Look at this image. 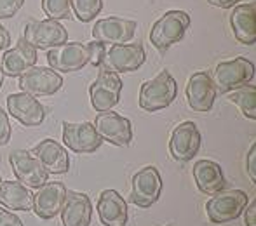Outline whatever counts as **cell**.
Instances as JSON below:
<instances>
[{
	"label": "cell",
	"mask_w": 256,
	"mask_h": 226,
	"mask_svg": "<svg viewBox=\"0 0 256 226\" xmlns=\"http://www.w3.org/2000/svg\"><path fill=\"white\" fill-rule=\"evenodd\" d=\"M230 26L234 37L244 45H253L256 42V5L253 2L239 3L230 14Z\"/></svg>",
	"instance_id": "obj_22"
},
{
	"label": "cell",
	"mask_w": 256,
	"mask_h": 226,
	"mask_svg": "<svg viewBox=\"0 0 256 226\" xmlns=\"http://www.w3.org/2000/svg\"><path fill=\"white\" fill-rule=\"evenodd\" d=\"M0 183H2V178H0Z\"/></svg>",
	"instance_id": "obj_38"
},
{
	"label": "cell",
	"mask_w": 256,
	"mask_h": 226,
	"mask_svg": "<svg viewBox=\"0 0 256 226\" xmlns=\"http://www.w3.org/2000/svg\"><path fill=\"white\" fill-rule=\"evenodd\" d=\"M37 59H38L37 49L32 47V45L21 37L12 49L4 52L0 68H2L4 75H7V77H20V75H23L26 70H30L32 66H35Z\"/></svg>",
	"instance_id": "obj_19"
},
{
	"label": "cell",
	"mask_w": 256,
	"mask_h": 226,
	"mask_svg": "<svg viewBox=\"0 0 256 226\" xmlns=\"http://www.w3.org/2000/svg\"><path fill=\"white\" fill-rule=\"evenodd\" d=\"M32 155L40 162L48 174H66L70 169V159L64 146L54 139H42L34 150Z\"/></svg>",
	"instance_id": "obj_20"
},
{
	"label": "cell",
	"mask_w": 256,
	"mask_h": 226,
	"mask_svg": "<svg viewBox=\"0 0 256 226\" xmlns=\"http://www.w3.org/2000/svg\"><path fill=\"white\" fill-rule=\"evenodd\" d=\"M42 10L48 16V19H72V0H42Z\"/></svg>",
	"instance_id": "obj_27"
},
{
	"label": "cell",
	"mask_w": 256,
	"mask_h": 226,
	"mask_svg": "<svg viewBox=\"0 0 256 226\" xmlns=\"http://www.w3.org/2000/svg\"><path fill=\"white\" fill-rule=\"evenodd\" d=\"M10 124H9V115L0 108V146H6L10 139Z\"/></svg>",
	"instance_id": "obj_31"
},
{
	"label": "cell",
	"mask_w": 256,
	"mask_h": 226,
	"mask_svg": "<svg viewBox=\"0 0 256 226\" xmlns=\"http://www.w3.org/2000/svg\"><path fill=\"white\" fill-rule=\"evenodd\" d=\"M9 164L18 181L28 188L37 190L38 186L48 183L49 174L28 150H14L9 155Z\"/></svg>",
	"instance_id": "obj_13"
},
{
	"label": "cell",
	"mask_w": 256,
	"mask_h": 226,
	"mask_svg": "<svg viewBox=\"0 0 256 226\" xmlns=\"http://www.w3.org/2000/svg\"><path fill=\"white\" fill-rule=\"evenodd\" d=\"M190 28V16L185 10H168L154 23L150 42L157 51H166L185 37Z\"/></svg>",
	"instance_id": "obj_3"
},
{
	"label": "cell",
	"mask_w": 256,
	"mask_h": 226,
	"mask_svg": "<svg viewBox=\"0 0 256 226\" xmlns=\"http://www.w3.org/2000/svg\"><path fill=\"white\" fill-rule=\"evenodd\" d=\"M20 89L32 96H51L63 85V78L52 68L32 66L23 75H20Z\"/></svg>",
	"instance_id": "obj_11"
},
{
	"label": "cell",
	"mask_w": 256,
	"mask_h": 226,
	"mask_svg": "<svg viewBox=\"0 0 256 226\" xmlns=\"http://www.w3.org/2000/svg\"><path fill=\"white\" fill-rule=\"evenodd\" d=\"M34 195L20 181L0 183V204L10 211H32Z\"/></svg>",
	"instance_id": "obj_25"
},
{
	"label": "cell",
	"mask_w": 256,
	"mask_h": 226,
	"mask_svg": "<svg viewBox=\"0 0 256 226\" xmlns=\"http://www.w3.org/2000/svg\"><path fill=\"white\" fill-rule=\"evenodd\" d=\"M4 77H6V75H4L2 68H0V87H2V84H4Z\"/></svg>",
	"instance_id": "obj_37"
},
{
	"label": "cell",
	"mask_w": 256,
	"mask_h": 226,
	"mask_svg": "<svg viewBox=\"0 0 256 226\" xmlns=\"http://www.w3.org/2000/svg\"><path fill=\"white\" fill-rule=\"evenodd\" d=\"M10 44V33L9 30H6V28L0 24V51H4V49H7Z\"/></svg>",
	"instance_id": "obj_36"
},
{
	"label": "cell",
	"mask_w": 256,
	"mask_h": 226,
	"mask_svg": "<svg viewBox=\"0 0 256 226\" xmlns=\"http://www.w3.org/2000/svg\"><path fill=\"white\" fill-rule=\"evenodd\" d=\"M23 38L35 49H52L61 44H66L68 31L60 21L54 19H42V21H30L24 26Z\"/></svg>",
	"instance_id": "obj_6"
},
{
	"label": "cell",
	"mask_w": 256,
	"mask_h": 226,
	"mask_svg": "<svg viewBox=\"0 0 256 226\" xmlns=\"http://www.w3.org/2000/svg\"><path fill=\"white\" fill-rule=\"evenodd\" d=\"M186 101L194 112H209L214 105L216 89L212 84V78L206 71H196L190 75L186 84Z\"/></svg>",
	"instance_id": "obj_18"
},
{
	"label": "cell",
	"mask_w": 256,
	"mask_h": 226,
	"mask_svg": "<svg viewBox=\"0 0 256 226\" xmlns=\"http://www.w3.org/2000/svg\"><path fill=\"white\" fill-rule=\"evenodd\" d=\"M136 21L124 19L118 16H108L104 19H98L92 26V38L102 44H128L134 38Z\"/></svg>",
	"instance_id": "obj_12"
},
{
	"label": "cell",
	"mask_w": 256,
	"mask_h": 226,
	"mask_svg": "<svg viewBox=\"0 0 256 226\" xmlns=\"http://www.w3.org/2000/svg\"><path fill=\"white\" fill-rule=\"evenodd\" d=\"M239 2H244V0H208L209 5L218 7V9H230Z\"/></svg>",
	"instance_id": "obj_34"
},
{
	"label": "cell",
	"mask_w": 256,
	"mask_h": 226,
	"mask_svg": "<svg viewBox=\"0 0 256 226\" xmlns=\"http://www.w3.org/2000/svg\"><path fill=\"white\" fill-rule=\"evenodd\" d=\"M253 78L254 64L248 57L237 56L216 64L214 73H212V84H214L216 94H226V92L237 91L248 85Z\"/></svg>",
	"instance_id": "obj_1"
},
{
	"label": "cell",
	"mask_w": 256,
	"mask_h": 226,
	"mask_svg": "<svg viewBox=\"0 0 256 226\" xmlns=\"http://www.w3.org/2000/svg\"><path fill=\"white\" fill-rule=\"evenodd\" d=\"M63 226H89L92 220V204L86 193L66 192V199L61 207Z\"/></svg>",
	"instance_id": "obj_21"
},
{
	"label": "cell",
	"mask_w": 256,
	"mask_h": 226,
	"mask_svg": "<svg viewBox=\"0 0 256 226\" xmlns=\"http://www.w3.org/2000/svg\"><path fill=\"white\" fill-rule=\"evenodd\" d=\"M63 141L75 153H92L102 146L103 139L91 122L63 124Z\"/></svg>",
	"instance_id": "obj_16"
},
{
	"label": "cell",
	"mask_w": 256,
	"mask_h": 226,
	"mask_svg": "<svg viewBox=\"0 0 256 226\" xmlns=\"http://www.w3.org/2000/svg\"><path fill=\"white\" fill-rule=\"evenodd\" d=\"M230 101L239 106L244 117L254 120L256 118V87L254 85H244L230 94Z\"/></svg>",
	"instance_id": "obj_26"
},
{
	"label": "cell",
	"mask_w": 256,
	"mask_h": 226,
	"mask_svg": "<svg viewBox=\"0 0 256 226\" xmlns=\"http://www.w3.org/2000/svg\"><path fill=\"white\" fill-rule=\"evenodd\" d=\"M48 63L54 71H63L72 73L78 71L89 63V51L88 45L80 42H66L58 47L48 51Z\"/></svg>",
	"instance_id": "obj_10"
},
{
	"label": "cell",
	"mask_w": 256,
	"mask_h": 226,
	"mask_svg": "<svg viewBox=\"0 0 256 226\" xmlns=\"http://www.w3.org/2000/svg\"><path fill=\"white\" fill-rule=\"evenodd\" d=\"M246 226H256V202H251L246 209Z\"/></svg>",
	"instance_id": "obj_35"
},
{
	"label": "cell",
	"mask_w": 256,
	"mask_h": 226,
	"mask_svg": "<svg viewBox=\"0 0 256 226\" xmlns=\"http://www.w3.org/2000/svg\"><path fill=\"white\" fill-rule=\"evenodd\" d=\"M146 59L145 49L142 44L134 42V44H117L110 45L106 52H104L103 68L115 73H129V71H136Z\"/></svg>",
	"instance_id": "obj_9"
},
{
	"label": "cell",
	"mask_w": 256,
	"mask_h": 226,
	"mask_svg": "<svg viewBox=\"0 0 256 226\" xmlns=\"http://www.w3.org/2000/svg\"><path fill=\"white\" fill-rule=\"evenodd\" d=\"M250 197L242 190H230L225 193H216L212 199L206 204V213L211 223L225 225L228 221H234L242 214V211L248 207Z\"/></svg>",
	"instance_id": "obj_4"
},
{
	"label": "cell",
	"mask_w": 256,
	"mask_h": 226,
	"mask_svg": "<svg viewBox=\"0 0 256 226\" xmlns=\"http://www.w3.org/2000/svg\"><path fill=\"white\" fill-rule=\"evenodd\" d=\"M246 169L248 174H250L251 181L256 183V145H251L250 153L246 157Z\"/></svg>",
	"instance_id": "obj_33"
},
{
	"label": "cell",
	"mask_w": 256,
	"mask_h": 226,
	"mask_svg": "<svg viewBox=\"0 0 256 226\" xmlns=\"http://www.w3.org/2000/svg\"><path fill=\"white\" fill-rule=\"evenodd\" d=\"M88 45V51H89V63L96 68H102L103 66V61H104V52H106V47L102 42L94 40V42H89Z\"/></svg>",
	"instance_id": "obj_29"
},
{
	"label": "cell",
	"mask_w": 256,
	"mask_h": 226,
	"mask_svg": "<svg viewBox=\"0 0 256 226\" xmlns=\"http://www.w3.org/2000/svg\"><path fill=\"white\" fill-rule=\"evenodd\" d=\"M194 179L197 188L206 195H216L225 188V176L222 166L212 160H199L194 166Z\"/></svg>",
	"instance_id": "obj_24"
},
{
	"label": "cell",
	"mask_w": 256,
	"mask_h": 226,
	"mask_svg": "<svg viewBox=\"0 0 256 226\" xmlns=\"http://www.w3.org/2000/svg\"><path fill=\"white\" fill-rule=\"evenodd\" d=\"M178 94V84L169 71H160L152 80H146L140 87V106L145 112H158L171 105Z\"/></svg>",
	"instance_id": "obj_2"
},
{
	"label": "cell",
	"mask_w": 256,
	"mask_h": 226,
	"mask_svg": "<svg viewBox=\"0 0 256 226\" xmlns=\"http://www.w3.org/2000/svg\"><path fill=\"white\" fill-rule=\"evenodd\" d=\"M0 226H23V221H21L16 214L9 213V211L0 207Z\"/></svg>",
	"instance_id": "obj_32"
},
{
	"label": "cell",
	"mask_w": 256,
	"mask_h": 226,
	"mask_svg": "<svg viewBox=\"0 0 256 226\" xmlns=\"http://www.w3.org/2000/svg\"><path fill=\"white\" fill-rule=\"evenodd\" d=\"M200 132L194 122H183L171 132L169 152L174 160L188 162L197 155L200 148Z\"/></svg>",
	"instance_id": "obj_15"
},
{
	"label": "cell",
	"mask_w": 256,
	"mask_h": 226,
	"mask_svg": "<svg viewBox=\"0 0 256 226\" xmlns=\"http://www.w3.org/2000/svg\"><path fill=\"white\" fill-rule=\"evenodd\" d=\"M66 192L68 190L60 181L44 183L35 190L32 211L40 220H52L61 213V207H63L64 199H66Z\"/></svg>",
	"instance_id": "obj_14"
},
{
	"label": "cell",
	"mask_w": 256,
	"mask_h": 226,
	"mask_svg": "<svg viewBox=\"0 0 256 226\" xmlns=\"http://www.w3.org/2000/svg\"><path fill=\"white\" fill-rule=\"evenodd\" d=\"M94 129L102 139L112 143L115 146H129L132 143V125L131 120L122 115L112 112H102L94 118Z\"/></svg>",
	"instance_id": "obj_8"
},
{
	"label": "cell",
	"mask_w": 256,
	"mask_h": 226,
	"mask_svg": "<svg viewBox=\"0 0 256 226\" xmlns=\"http://www.w3.org/2000/svg\"><path fill=\"white\" fill-rule=\"evenodd\" d=\"M75 16L82 23L92 21L103 9V0H72Z\"/></svg>",
	"instance_id": "obj_28"
},
{
	"label": "cell",
	"mask_w": 256,
	"mask_h": 226,
	"mask_svg": "<svg viewBox=\"0 0 256 226\" xmlns=\"http://www.w3.org/2000/svg\"><path fill=\"white\" fill-rule=\"evenodd\" d=\"M7 110L18 122L26 127H37L44 122L46 108L35 96L26 92H16L7 96Z\"/></svg>",
	"instance_id": "obj_17"
},
{
	"label": "cell",
	"mask_w": 256,
	"mask_h": 226,
	"mask_svg": "<svg viewBox=\"0 0 256 226\" xmlns=\"http://www.w3.org/2000/svg\"><path fill=\"white\" fill-rule=\"evenodd\" d=\"M120 77L115 71H110L106 68H100L98 77L89 87V96H91V105L98 113L108 112L114 106L118 105L120 101V92H122Z\"/></svg>",
	"instance_id": "obj_5"
},
{
	"label": "cell",
	"mask_w": 256,
	"mask_h": 226,
	"mask_svg": "<svg viewBox=\"0 0 256 226\" xmlns=\"http://www.w3.org/2000/svg\"><path fill=\"white\" fill-rule=\"evenodd\" d=\"M100 221L104 226H126L128 223V204L115 190L102 192L96 204Z\"/></svg>",
	"instance_id": "obj_23"
},
{
	"label": "cell",
	"mask_w": 256,
	"mask_h": 226,
	"mask_svg": "<svg viewBox=\"0 0 256 226\" xmlns=\"http://www.w3.org/2000/svg\"><path fill=\"white\" fill-rule=\"evenodd\" d=\"M162 193V178L158 174L157 167L146 166L140 169L132 176L131 181V202L138 207L154 206Z\"/></svg>",
	"instance_id": "obj_7"
},
{
	"label": "cell",
	"mask_w": 256,
	"mask_h": 226,
	"mask_svg": "<svg viewBox=\"0 0 256 226\" xmlns=\"http://www.w3.org/2000/svg\"><path fill=\"white\" fill-rule=\"evenodd\" d=\"M23 3L24 0H0V19H9V17L16 16Z\"/></svg>",
	"instance_id": "obj_30"
}]
</instances>
